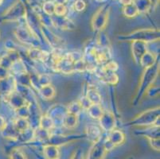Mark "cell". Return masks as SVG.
<instances>
[{
	"label": "cell",
	"instance_id": "cell-1",
	"mask_svg": "<svg viewBox=\"0 0 160 159\" xmlns=\"http://www.w3.org/2000/svg\"><path fill=\"white\" fill-rule=\"evenodd\" d=\"M158 72H159V61H157L153 66L145 68L142 76H141L140 80H139L137 93H136V98L133 101L135 106H137L138 103L142 100V98L146 94L148 90L153 85L154 83L157 80Z\"/></svg>",
	"mask_w": 160,
	"mask_h": 159
},
{
	"label": "cell",
	"instance_id": "cell-2",
	"mask_svg": "<svg viewBox=\"0 0 160 159\" xmlns=\"http://www.w3.org/2000/svg\"><path fill=\"white\" fill-rule=\"evenodd\" d=\"M159 30L156 28H142L134 30L128 34L120 35L118 39L121 42L139 41L145 43H151L159 40Z\"/></svg>",
	"mask_w": 160,
	"mask_h": 159
},
{
	"label": "cell",
	"instance_id": "cell-3",
	"mask_svg": "<svg viewBox=\"0 0 160 159\" xmlns=\"http://www.w3.org/2000/svg\"><path fill=\"white\" fill-rule=\"evenodd\" d=\"M159 106L148 109L129 121L126 126H136L142 127H151L153 125L159 126Z\"/></svg>",
	"mask_w": 160,
	"mask_h": 159
},
{
	"label": "cell",
	"instance_id": "cell-4",
	"mask_svg": "<svg viewBox=\"0 0 160 159\" xmlns=\"http://www.w3.org/2000/svg\"><path fill=\"white\" fill-rule=\"evenodd\" d=\"M27 7L22 0H17L2 16V20L5 22H15L24 19L27 15Z\"/></svg>",
	"mask_w": 160,
	"mask_h": 159
},
{
	"label": "cell",
	"instance_id": "cell-5",
	"mask_svg": "<svg viewBox=\"0 0 160 159\" xmlns=\"http://www.w3.org/2000/svg\"><path fill=\"white\" fill-rule=\"evenodd\" d=\"M110 10V6L104 4L96 11L91 20V27L93 31L101 32L105 28L108 21Z\"/></svg>",
	"mask_w": 160,
	"mask_h": 159
},
{
	"label": "cell",
	"instance_id": "cell-6",
	"mask_svg": "<svg viewBox=\"0 0 160 159\" xmlns=\"http://www.w3.org/2000/svg\"><path fill=\"white\" fill-rule=\"evenodd\" d=\"M46 114L52 119L55 127H62V121L67 114L66 106H64L63 104L60 103L53 104L52 107H49V112H46Z\"/></svg>",
	"mask_w": 160,
	"mask_h": 159
},
{
	"label": "cell",
	"instance_id": "cell-7",
	"mask_svg": "<svg viewBox=\"0 0 160 159\" xmlns=\"http://www.w3.org/2000/svg\"><path fill=\"white\" fill-rule=\"evenodd\" d=\"M51 17L52 26L58 30H73L76 27V25L69 17L65 16L53 15L50 16Z\"/></svg>",
	"mask_w": 160,
	"mask_h": 159
},
{
	"label": "cell",
	"instance_id": "cell-8",
	"mask_svg": "<svg viewBox=\"0 0 160 159\" xmlns=\"http://www.w3.org/2000/svg\"><path fill=\"white\" fill-rule=\"evenodd\" d=\"M16 81L14 76L11 75L7 78L0 81V98L7 100L10 95L15 91Z\"/></svg>",
	"mask_w": 160,
	"mask_h": 159
},
{
	"label": "cell",
	"instance_id": "cell-9",
	"mask_svg": "<svg viewBox=\"0 0 160 159\" xmlns=\"http://www.w3.org/2000/svg\"><path fill=\"white\" fill-rule=\"evenodd\" d=\"M99 123H100L99 126L101 128V130L108 133L115 129V127H116V122L115 115L111 111H104L103 115L99 119Z\"/></svg>",
	"mask_w": 160,
	"mask_h": 159
},
{
	"label": "cell",
	"instance_id": "cell-10",
	"mask_svg": "<svg viewBox=\"0 0 160 159\" xmlns=\"http://www.w3.org/2000/svg\"><path fill=\"white\" fill-rule=\"evenodd\" d=\"M108 151L104 145V139L100 138L97 142L92 143L87 155V159H104Z\"/></svg>",
	"mask_w": 160,
	"mask_h": 159
},
{
	"label": "cell",
	"instance_id": "cell-11",
	"mask_svg": "<svg viewBox=\"0 0 160 159\" xmlns=\"http://www.w3.org/2000/svg\"><path fill=\"white\" fill-rule=\"evenodd\" d=\"M131 51L135 63L139 65L141 57L148 51V44L139 41H134L131 44Z\"/></svg>",
	"mask_w": 160,
	"mask_h": 159
},
{
	"label": "cell",
	"instance_id": "cell-12",
	"mask_svg": "<svg viewBox=\"0 0 160 159\" xmlns=\"http://www.w3.org/2000/svg\"><path fill=\"white\" fill-rule=\"evenodd\" d=\"M85 136L92 143L97 142L102 138V130L100 126L94 123H88L85 127Z\"/></svg>",
	"mask_w": 160,
	"mask_h": 159
},
{
	"label": "cell",
	"instance_id": "cell-13",
	"mask_svg": "<svg viewBox=\"0 0 160 159\" xmlns=\"http://www.w3.org/2000/svg\"><path fill=\"white\" fill-rule=\"evenodd\" d=\"M85 96L92 104H101L102 102L101 93L94 84H88Z\"/></svg>",
	"mask_w": 160,
	"mask_h": 159
},
{
	"label": "cell",
	"instance_id": "cell-14",
	"mask_svg": "<svg viewBox=\"0 0 160 159\" xmlns=\"http://www.w3.org/2000/svg\"><path fill=\"white\" fill-rule=\"evenodd\" d=\"M6 101L9 103L10 106L12 108H14V110L29 103V102L20 93H18V92L16 91V90L10 95L9 97L7 99Z\"/></svg>",
	"mask_w": 160,
	"mask_h": 159
},
{
	"label": "cell",
	"instance_id": "cell-15",
	"mask_svg": "<svg viewBox=\"0 0 160 159\" xmlns=\"http://www.w3.org/2000/svg\"><path fill=\"white\" fill-rule=\"evenodd\" d=\"M157 61H158V60H157V54H155V53L150 52V51H147L144 54L142 55V57H141L139 65L142 67L143 69H145V68L153 66Z\"/></svg>",
	"mask_w": 160,
	"mask_h": 159
},
{
	"label": "cell",
	"instance_id": "cell-16",
	"mask_svg": "<svg viewBox=\"0 0 160 159\" xmlns=\"http://www.w3.org/2000/svg\"><path fill=\"white\" fill-rule=\"evenodd\" d=\"M108 139L115 146H120L123 144L125 141V137L124 133L120 130H116L113 129L110 132H108V135L107 137Z\"/></svg>",
	"mask_w": 160,
	"mask_h": 159
},
{
	"label": "cell",
	"instance_id": "cell-17",
	"mask_svg": "<svg viewBox=\"0 0 160 159\" xmlns=\"http://www.w3.org/2000/svg\"><path fill=\"white\" fill-rule=\"evenodd\" d=\"M38 93L43 100H51L56 97L57 90L54 86L50 84L41 87L40 89L38 90Z\"/></svg>",
	"mask_w": 160,
	"mask_h": 159
},
{
	"label": "cell",
	"instance_id": "cell-18",
	"mask_svg": "<svg viewBox=\"0 0 160 159\" xmlns=\"http://www.w3.org/2000/svg\"><path fill=\"white\" fill-rule=\"evenodd\" d=\"M136 134L143 135L147 138H159V126L153 125L151 127H147L145 129L139 130Z\"/></svg>",
	"mask_w": 160,
	"mask_h": 159
},
{
	"label": "cell",
	"instance_id": "cell-19",
	"mask_svg": "<svg viewBox=\"0 0 160 159\" xmlns=\"http://www.w3.org/2000/svg\"><path fill=\"white\" fill-rule=\"evenodd\" d=\"M79 124V116L67 113L62 121V127L66 129L72 130L76 128Z\"/></svg>",
	"mask_w": 160,
	"mask_h": 159
},
{
	"label": "cell",
	"instance_id": "cell-20",
	"mask_svg": "<svg viewBox=\"0 0 160 159\" xmlns=\"http://www.w3.org/2000/svg\"><path fill=\"white\" fill-rule=\"evenodd\" d=\"M43 154L46 159H58L60 157V151L57 146L48 144L43 147Z\"/></svg>",
	"mask_w": 160,
	"mask_h": 159
},
{
	"label": "cell",
	"instance_id": "cell-21",
	"mask_svg": "<svg viewBox=\"0 0 160 159\" xmlns=\"http://www.w3.org/2000/svg\"><path fill=\"white\" fill-rule=\"evenodd\" d=\"M88 116L94 120H99L103 115L104 109L101 104H91L86 110Z\"/></svg>",
	"mask_w": 160,
	"mask_h": 159
},
{
	"label": "cell",
	"instance_id": "cell-22",
	"mask_svg": "<svg viewBox=\"0 0 160 159\" xmlns=\"http://www.w3.org/2000/svg\"><path fill=\"white\" fill-rule=\"evenodd\" d=\"M50 131L38 127L33 131V139L39 142H47L50 137Z\"/></svg>",
	"mask_w": 160,
	"mask_h": 159
},
{
	"label": "cell",
	"instance_id": "cell-23",
	"mask_svg": "<svg viewBox=\"0 0 160 159\" xmlns=\"http://www.w3.org/2000/svg\"><path fill=\"white\" fill-rule=\"evenodd\" d=\"M40 127L43 128L45 130H47V131H50L51 132L53 131L54 127V123H53V120L47 114H42V116L40 118V120H39V126Z\"/></svg>",
	"mask_w": 160,
	"mask_h": 159
},
{
	"label": "cell",
	"instance_id": "cell-24",
	"mask_svg": "<svg viewBox=\"0 0 160 159\" xmlns=\"http://www.w3.org/2000/svg\"><path fill=\"white\" fill-rule=\"evenodd\" d=\"M13 122H14V127L17 129V131L20 133L23 132V131H27L28 128L31 127L30 124V122L27 119H23V118H18L16 117L15 119H13Z\"/></svg>",
	"mask_w": 160,
	"mask_h": 159
},
{
	"label": "cell",
	"instance_id": "cell-25",
	"mask_svg": "<svg viewBox=\"0 0 160 159\" xmlns=\"http://www.w3.org/2000/svg\"><path fill=\"white\" fill-rule=\"evenodd\" d=\"M66 108L67 113L72 114V115L78 116H79L84 111L79 100H73L71 103H69V105L66 106Z\"/></svg>",
	"mask_w": 160,
	"mask_h": 159
},
{
	"label": "cell",
	"instance_id": "cell-26",
	"mask_svg": "<svg viewBox=\"0 0 160 159\" xmlns=\"http://www.w3.org/2000/svg\"><path fill=\"white\" fill-rule=\"evenodd\" d=\"M134 4L136 5L139 14H145L152 7L150 0H134Z\"/></svg>",
	"mask_w": 160,
	"mask_h": 159
},
{
	"label": "cell",
	"instance_id": "cell-27",
	"mask_svg": "<svg viewBox=\"0 0 160 159\" xmlns=\"http://www.w3.org/2000/svg\"><path fill=\"white\" fill-rule=\"evenodd\" d=\"M123 14L128 18H133L139 15V11L133 2L123 7Z\"/></svg>",
	"mask_w": 160,
	"mask_h": 159
},
{
	"label": "cell",
	"instance_id": "cell-28",
	"mask_svg": "<svg viewBox=\"0 0 160 159\" xmlns=\"http://www.w3.org/2000/svg\"><path fill=\"white\" fill-rule=\"evenodd\" d=\"M56 4L54 3L53 1H46L43 2L42 7V11L44 14H46L48 16H52L54 14V10Z\"/></svg>",
	"mask_w": 160,
	"mask_h": 159
},
{
	"label": "cell",
	"instance_id": "cell-29",
	"mask_svg": "<svg viewBox=\"0 0 160 159\" xmlns=\"http://www.w3.org/2000/svg\"><path fill=\"white\" fill-rule=\"evenodd\" d=\"M29 103L28 104L24 105V106L19 107V108L14 110L15 111L16 116H17L16 117L23 118V119H28L29 116H30V107H29Z\"/></svg>",
	"mask_w": 160,
	"mask_h": 159
},
{
	"label": "cell",
	"instance_id": "cell-30",
	"mask_svg": "<svg viewBox=\"0 0 160 159\" xmlns=\"http://www.w3.org/2000/svg\"><path fill=\"white\" fill-rule=\"evenodd\" d=\"M38 83L40 87H42V86L48 85V84H50L52 83V79L50 77V76L48 73H38Z\"/></svg>",
	"mask_w": 160,
	"mask_h": 159
},
{
	"label": "cell",
	"instance_id": "cell-31",
	"mask_svg": "<svg viewBox=\"0 0 160 159\" xmlns=\"http://www.w3.org/2000/svg\"><path fill=\"white\" fill-rule=\"evenodd\" d=\"M11 159H27L24 151L21 148L13 149L10 155Z\"/></svg>",
	"mask_w": 160,
	"mask_h": 159
},
{
	"label": "cell",
	"instance_id": "cell-32",
	"mask_svg": "<svg viewBox=\"0 0 160 159\" xmlns=\"http://www.w3.org/2000/svg\"><path fill=\"white\" fill-rule=\"evenodd\" d=\"M13 65V62L10 60V58L7 57V54H4L0 57V66L4 68L10 70Z\"/></svg>",
	"mask_w": 160,
	"mask_h": 159
},
{
	"label": "cell",
	"instance_id": "cell-33",
	"mask_svg": "<svg viewBox=\"0 0 160 159\" xmlns=\"http://www.w3.org/2000/svg\"><path fill=\"white\" fill-rule=\"evenodd\" d=\"M73 9L77 12H82L86 9V2L84 0H75L73 3Z\"/></svg>",
	"mask_w": 160,
	"mask_h": 159
},
{
	"label": "cell",
	"instance_id": "cell-34",
	"mask_svg": "<svg viewBox=\"0 0 160 159\" xmlns=\"http://www.w3.org/2000/svg\"><path fill=\"white\" fill-rule=\"evenodd\" d=\"M68 9L65 5H61V4H56L54 10V14L58 16H65L66 15Z\"/></svg>",
	"mask_w": 160,
	"mask_h": 159
},
{
	"label": "cell",
	"instance_id": "cell-35",
	"mask_svg": "<svg viewBox=\"0 0 160 159\" xmlns=\"http://www.w3.org/2000/svg\"><path fill=\"white\" fill-rule=\"evenodd\" d=\"M78 100H79V102L81 103V106H82L83 109H84V110H85V111H86L87 109L89 107L90 105L92 104V103H90L89 100H88V99L86 98V96H85V95L81 96V98H80Z\"/></svg>",
	"mask_w": 160,
	"mask_h": 159
},
{
	"label": "cell",
	"instance_id": "cell-36",
	"mask_svg": "<svg viewBox=\"0 0 160 159\" xmlns=\"http://www.w3.org/2000/svg\"><path fill=\"white\" fill-rule=\"evenodd\" d=\"M148 140H149V143L151 148L154 149L155 151H159V138H149Z\"/></svg>",
	"mask_w": 160,
	"mask_h": 159
},
{
	"label": "cell",
	"instance_id": "cell-37",
	"mask_svg": "<svg viewBox=\"0 0 160 159\" xmlns=\"http://www.w3.org/2000/svg\"><path fill=\"white\" fill-rule=\"evenodd\" d=\"M11 71L7 68H4L0 66V81H2V80H4V79L7 78V77L11 76Z\"/></svg>",
	"mask_w": 160,
	"mask_h": 159
},
{
	"label": "cell",
	"instance_id": "cell-38",
	"mask_svg": "<svg viewBox=\"0 0 160 159\" xmlns=\"http://www.w3.org/2000/svg\"><path fill=\"white\" fill-rule=\"evenodd\" d=\"M70 159H84L83 158V151H81V149H78V151H75L72 154Z\"/></svg>",
	"mask_w": 160,
	"mask_h": 159
},
{
	"label": "cell",
	"instance_id": "cell-39",
	"mask_svg": "<svg viewBox=\"0 0 160 159\" xmlns=\"http://www.w3.org/2000/svg\"><path fill=\"white\" fill-rule=\"evenodd\" d=\"M6 124H7V121L4 119L2 116H0V131H2L4 127H5Z\"/></svg>",
	"mask_w": 160,
	"mask_h": 159
},
{
	"label": "cell",
	"instance_id": "cell-40",
	"mask_svg": "<svg viewBox=\"0 0 160 159\" xmlns=\"http://www.w3.org/2000/svg\"><path fill=\"white\" fill-rule=\"evenodd\" d=\"M120 3L124 7V6L129 5V4H132L134 2V0H119Z\"/></svg>",
	"mask_w": 160,
	"mask_h": 159
},
{
	"label": "cell",
	"instance_id": "cell-41",
	"mask_svg": "<svg viewBox=\"0 0 160 159\" xmlns=\"http://www.w3.org/2000/svg\"><path fill=\"white\" fill-rule=\"evenodd\" d=\"M55 4H61V5H65L67 2H69V0H53Z\"/></svg>",
	"mask_w": 160,
	"mask_h": 159
},
{
	"label": "cell",
	"instance_id": "cell-42",
	"mask_svg": "<svg viewBox=\"0 0 160 159\" xmlns=\"http://www.w3.org/2000/svg\"><path fill=\"white\" fill-rule=\"evenodd\" d=\"M158 1H159V0H150V2H151V7H156L158 3Z\"/></svg>",
	"mask_w": 160,
	"mask_h": 159
},
{
	"label": "cell",
	"instance_id": "cell-43",
	"mask_svg": "<svg viewBox=\"0 0 160 159\" xmlns=\"http://www.w3.org/2000/svg\"><path fill=\"white\" fill-rule=\"evenodd\" d=\"M96 1H97V2H104L105 0H96Z\"/></svg>",
	"mask_w": 160,
	"mask_h": 159
},
{
	"label": "cell",
	"instance_id": "cell-44",
	"mask_svg": "<svg viewBox=\"0 0 160 159\" xmlns=\"http://www.w3.org/2000/svg\"><path fill=\"white\" fill-rule=\"evenodd\" d=\"M58 159H59V158H58Z\"/></svg>",
	"mask_w": 160,
	"mask_h": 159
}]
</instances>
